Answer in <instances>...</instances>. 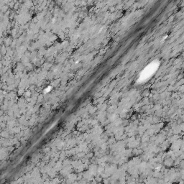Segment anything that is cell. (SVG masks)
<instances>
[{
	"mask_svg": "<svg viewBox=\"0 0 184 184\" xmlns=\"http://www.w3.org/2000/svg\"><path fill=\"white\" fill-rule=\"evenodd\" d=\"M158 66H159V62H158V61H153L148 66H146L143 71H142V73H140V77H139V82H144L149 78H150L154 74L155 72L157 71Z\"/></svg>",
	"mask_w": 184,
	"mask_h": 184,
	"instance_id": "cell-1",
	"label": "cell"
}]
</instances>
